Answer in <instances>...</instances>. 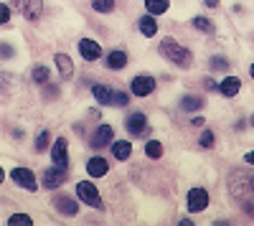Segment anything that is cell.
<instances>
[{
    "instance_id": "8fae6325",
    "label": "cell",
    "mask_w": 254,
    "mask_h": 226,
    "mask_svg": "<svg viewBox=\"0 0 254 226\" xmlns=\"http://www.w3.org/2000/svg\"><path fill=\"white\" fill-rule=\"evenodd\" d=\"M79 54H81V58H87V61H97L102 56V46L97 44V41H92V38H81L79 41Z\"/></svg>"
},
{
    "instance_id": "8d00e7d4",
    "label": "cell",
    "mask_w": 254,
    "mask_h": 226,
    "mask_svg": "<svg viewBox=\"0 0 254 226\" xmlns=\"http://www.w3.org/2000/svg\"><path fill=\"white\" fill-rule=\"evenodd\" d=\"M249 191H252V196H254V178H249Z\"/></svg>"
},
{
    "instance_id": "3957f363",
    "label": "cell",
    "mask_w": 254,
    "mask_h": 226,
    "mask_svg": "<svg viewBox=\"0 0 254 226\" xmlns=\"http://www.w3.org/2000/svg\"><path fill=\"white\" fill-rule=\"evenodd\" d=\"M125 127H127V132L135 135V137H140V135H147V132H150V127H147V117H145L142 112H132V114H127V119H125Z\"/></svg>"
},
{
    "instance_id": "2e32d148",
    "label": "cell",
    "mask_w": 254,
    "mask_h": 226,
    "mask_svg": "<svg viewBox=\"0 0 254 226\" xmlns=\"http://www.w3.org/2000/svg\"><path fill=\"white\" fill-rule=\"evenodd\" d=\"M130 153H132V145H130L127 140L112 142V155H115L117 160H127V158H130Z\"/></svg>"
},
{
    "instance_id": "1f68e13d",
    "label": "cell",
    "mask_w": 254,
    "mask_h": 226,
    "mask_svg": "<svg viewBox=\"0 0 254 226\" xmlns=\"http://www.w3.org/2000/svg\"><path fill=\"white\" fill-rule=\"evenodd\" d=\"M0 20H3V23H8V20H10V8L8 5H0Z\"/></svg>"
},
{
    "instance_id": "d4e9b609",
    "label": "cell",
    "mask_w": 254,
    "mask_h": 226,
    "mask_svg": "<svg viewBox=\"0 0 254 226\" xmlns=\"http://www.w3.org/2000/svg\"><path fill=\"white\" fill-rule=\"evenodd\" d=\"M49 142H51V135H49V130H41V132H38V137H36V153L46 150V148H49Z\"/></svg>"
},
{
    "instance_id": "83f0119b",
    "label": "cell",
    "mask_w": 254,
    "mask_h": 226,
    "mask_svg": "<svg viewBox=\"0 0 254 226\" xmlns=\"http://www.w3.org/2000/svg\"><path fill=\"white\" fill-rule=\"evenodd\" d=\"M33 81H36V84H46V81H49V69L46 66H36L33 69Z\"/></svg>"
},
{
    "instance_id": "6da1fadb",
    "label": "cell",
    "mask_w": 254,
    "mask_h": 226,
    "mask_svg": "<svg viewBox=\"0 0 254 226\" xmlns=\"http://www.w3.org/2000/svg\"><path fill=\"white\" fill-rule=\"evenodd\" d=\"M160 54L171 61V64L181 66V69H188L190 61H193V56H190V51L186 46H181L176 38H163L160 41Z\"/></svg>"
},
{
    "instance_id": "cb8c5ba5",
    "label": "cell",
    "mask_w": 254,
    "mask_h": 226,
    "mask_svg": "<svg viewBox=\"0 0 254 226\" xmlns=\"http://www.w3.org/2000/svg\"><path fill=\"white\" fill-rule=\"evenodd\" d=\"M145 153H147V158L158 160V158L163 155V145H160L158 140H150V142H147V145H145Z\"/></svg>"
},
{
    "instance_id": "836d02e7",
    "label": "cell",
    "mask_w": 254,
    "mask_h": 226,
    "mask_svg": "<svg viewBox=\"0 0 254 226\" xmlns=\"http://www.w3.org/2000/svg\"><path fill=\"white\" fill-rule=\"evenodd\" d=\"M203 84H206V87H208L211 92H219V84H216V81H211V79H206Z\"/></svg>"
},
{
    "instance_id": "ba28073f",
    "label": "cell",
    "mask_w": 254,
    "mask_h": 226,
    "mask_svg": "<svg viewBox=\"0 0 254 226\" xmlns=\"http://www.w3.org/2000/svg\"><path fill=\"white\" fill-rule=\"evenodd\" d=\"M155 89V79L153 76H147V74H140L132 79V94L135 97H147Z\"/></svg>"
},
{
    "instance_id": "e575fe53",
    "label": "cell",
    "mask_w": 254,
    "mask_h": 226,
    "mask_svg": "<svg viewBox=\"0 0 254 226\" xmlns=\"http://www.w3.org/2000/svg\"><path fill=\"white\" fill-rule=\"evenodd\" d=\"M247 163H249V166H254V150L247 153Z\"/></svg>"
},
{
    "instance_id": "484cf974",
    "label": "cell",
    "mask_w": 254,
    "mask_h": 226,
    "mask_svg": "<svg viewBox=\"0 0 254 226\" xmlns=\"http://www.w3.org/2000/svg\"><path fill=\"white\" fill-rule=\"evenodd\" d=\"M92 8H94L97 13H112V10H115V0H94Z\"/></svg>"
},
{
    "instance_id": "4dcf8cb0",
    "label": "cell",
    "mask_w": 254,
    "mask_h": 226,
    "mask_svg": "<svg viewBox=\"0 0 254 226\" xmlns=\"http://www.w3.org/2000/svg\"><path fill=\"white\" fill-rule=\"evenodd\" d=\"M127 99H130V97H127V94H122V92H115V105L125 107V105H127Z\"/></svg>"
},
{
    "instance_id": "52a82bcc",
    "label": "cell",
    "mask_w": 254,
    "mask_h": 226,
    "mask_svg": "<svg viewBox=\"0 0 254 226\" xmlns=\"http://www.w3.org/2000/svg\"><path fill=\"white\" fill-rule=\"evenodd\" d=\"M10 178L18 183L20 188H26V191H36V175H33V170H28V168H13Z\"/></svg>"
},
{
    "instance_id": "30bf717a",
    "label": "cell",
    "mask_w": 254,
    "mask_h": 226,
    "mask_svg": "<svg viewBox=\"0 0 254 226\" xmlns=\"http://www.w3.org/2000/svg\"><path fill=\"white\" fill-rule=\"evenodd\" d=\"M54 206H56V211H61L64 216H74V214L79 211L76 198H71V196H66V193H59V196L54 198Z\"/></svg>"
},
{
    "instance_id": "7a4b0ae2",
    "label": "cell",
    "mask_w": 254,
    "mask_h": 226,
    "mask_svg": "<svg viewBox=\"0 0 254 226\" xmlns=\"http://www.w3.org/2000/svg\"><path fill=\"white\" fill-rule=\"evenodd\" d=\"M76 198H81V201L87 203V206H92V209H102L99 191H97L94 183H89V180H81V183H76Z\"/></svg>"
},
{
    "instance_id": "d590c367",
    "label": "cell",
    "mask_w": 254,
    "mask_h": 226,
    "mask_svg": "<svg viewBox=\"0 0 254 226\" xmlns=\"http://www.w3.org/2000/svg\"><path fill=\"white\" fill-rule=\"evenodd\" d=\"M206 5H208V8H216V5H219V0H206Z\"/></svg>"
},
{
    "instance_id": "5b68a950",
    "label": "cell",
    "mask_w": 254,
    "mask_h": 226,
    "mask_svg": "<svg viewBox=\"0 0 254 226\" xmlns=\"http://www.w3.org/2000/svg\"><path fill=\"white\" fill-rule=\"evenodd\" d=\"M15 8L20 10V15L26 20H36L41 15V10H44V3L41 0H15Z\"/></svg>"
},
{
    "instance_id": "e0dca14e",
    "label": "cell",
    "mask_w": 254,
    "mask_h": 226,
    "mask_svg": "<svg viewBox=\"0 0 254 226\" xmlns=\"http://www.w3.org/2000/svg\"><path fill=\"white\" fill-rule=\"evenodd\" d=\"M56 66H59V74H61L64 79H69L71 71H74V64H71V58H69L66 54H56Z\"/></svg>"
},
{
    "instance_id": "4316f807",
    "label": "cell",
    "mask_w": 254,
    "mask_h": 226,
    "mask_svg": "<svg viewBox=\"0 0 254 226\" xmlns=\"http://www.w3.org/2000/svg\"><path fill=\"white\" fill-rule=\"evenodd\" d=\"M8 224H10V226H31V224H33V219H31V216H26V214H13V216L8 219Z\"/></svg>"
},
{
    "instance_id": "f1b7e54d",
    "label": "cell",
    "mask_w": 254,
    "mask_h": 226,
    "mask_svg": "<svg viewBox=\"0 0 254 226\" xmlns=\"http://www.w3.org/2000/svg\"><path fill=\"white\" fill-rule=\"evenodd\" d=\"M211 69H216V71H226L229 69V61L224 56H214L211 58Z\"/></svg>"
},
{
    "instance_id": "f35d334b",
    "label": "cell",
    "mask_w": 254,
    "mask_h": 226,
    "mask_svg": "<svg viewBox=\"0 0 254 226\" xmlns=\"http://www.w3.org/2000/svg\"><path fill=\"white\" fill-rule=\"evenodd\" d=\"M249 122H252V127H254V114H252V119H249Z\"/></svg>"
},
{
    "instance_id": "f546056e",
    "label": "cell",
    "mask_w": 254,
    "mask_h": 226,
    "mask_svg": "<svg viewBox=\"0 0 254 226\" xmlns=\"http://www.w3.org/2000/svg\"><path fill=\"white\" fill-rule=\"evenodd\" d=\"M211 145H214V132H211V130H203V135H201V148L208 150Z\"/></svg>"
},
{
    "instance_id": "277c9868",
    "label": "cell",
    "mask_w": 254,
    "mask_h": 226,
    "mask_svg": "<svg viewBox=\"0 0 254 226\" xmlns=\"http://www.w3.org/2000/svg\"><path fill=\"white\" fill-rule=\"evenodd\" d=\"M206 206H208V193L203 188H190L188 191V211L198 214V211H206Z\"/></svg>"
},
{
    "instance_id": "ac0fdd59",
    "label": "cell",
    "mask_w": 254,
    "mask_h": 226,
    "mask_svg": "<svg viewBox=\"0 0 254 226\" xmlns=\"http://www.w3.org/2000/svg\"><path fill=\"white\" fill-rule=\"evenodd\" d=\"M140 31H142V36H147V38H150V36H155L158 33V23H155V18H153V13L150 15H145V18H140Z\"/></svg>"
},
{
    "instance_id": "d6986e66",
    "label": "cell",
    "mask_w": 254,
    "mask_h": 226,
    "mask_svg": "<svg viewBox=\"0 0 254 226\" xmlns=\"http://www.w3.org/2000/svg\"><path fill=\"white\" fill-rule=\"evenodd\" d=\"M125 64H127V54L120 49L107 56V69H125Z\"/></svg>"
},
{
    "instance_id": "7c38bea8",
    "label": "cell",
    "mask_w": 254,
    "mask_h": 226,
    "mask_svg": "<svg viewBox=\"0 0 254 226\" xmlns=\"http://www.w3.org/2000/svg\"><path fill=\"white\" fill-rule=\"evenodd\" d=\"M51 160L56 166H69V158H66V140L59 137L54 145H51Z\"/></svg>"
},
{
    "instance_id": "44dd1931",
    "label": "cell",
    "mask_w": 254,
    "mask_h": 226,
    "mask_svg": "<svg viewBox=\"0 0 254 226\" xmlns=\"http://www.w3.org/2000/svg\"><path fill=\"white\" fill-rule=\"evenodd\" d=\"M168 0H145V8H147V13H153V15H163L165 10H168Z\"/></svg>"
},
{
    "instance_id": "603a6c76",
    "label": "cell",
    "mask_w": 254,
    "mask_h": 226,
    "mask_svg": "<svg viewBox=\"0 0 254 226\" xmlns=\"http://www.w3.org/2000/svg\"><path fill=\"white\" fill-rule=\"evenodd\" d=\"M193 28H198L201 33H214V23H211L208 18H203V15H196L193 18Z\"/></svg>"
},
{
    "instance_id": "d6a6232c",
    "label": "cell",
    "mask_w": 254,
    "mask_h": 226,
    "mask_svg": "<svg viewBox=\"0 0 254 226\" xmlns=\"http://www.w3.org/2000/svg\"><path fill=\"white\" fill-rule=\"evenodd\" d=\"M3 56H5V58L13 56V46H10V44H3Z\"/></svg>"
},
{
    "instance_id": "9c48e42d",
    "label": "cell",
    "mask_w": 254,
    "mask_h": 226,
    "mask_svg": "<svg viewBox=\"0 0 254 226\" xmlns=\"http://www.w3.org/2000/svg\"><path fill=\"white\" fill-rule=\"evenodd\" d=\"M112 137H115V130H112L110 125H99V127L94 130V135H92L89 142H92L94 150H99V148H104V145H110Z\"/></svg>"
},
{
    "instance_id": "4fadbf2b",
    "label": "cell",
    "mask_w": 254,
    "mask_h": 226,
    "mask_svg": "<svg viewBox=\"0 0 254 226\" xmlns=\"http://www.w3.org/2000/svg\"><path fill=\"white\" fill-rule=\"evenodd\" d=\"M92 94L99 105H115V89H110L107 84H94L92 87Z\"/></svg>"
},
{
    "instance_id": "ffe728a7",
    "label": "cell",
    "mask_w": 254,
    "mask_h": 226,
    "mask_svg": "<svg viewBox=\"0 0 254 226\" xmlns=\"http://www.w3.org/2000/svg\"><path fill=\"white\" fill-rule=\"evenodd\" d=\"M244 191H249V175H231V193L239 196Z\"/></svg>"
},
{
    "instance_id": "74e56055",
    "label": "cell",
    "mask_w": 254,
    "mask_h": 226,
    "mask_svg": "<svg viewBox=\"0 0 254 226\" xmlns=\"http://www.w3.org/2000/svg\"><path fill=\"white\" fill-rule=\"evenodd\" d=\"M249 74H252V79H254V64H252V69H249Z\"/></svg>"
},
{
    "instance_id": "9a60e30c",
    "label": "cell",
    "mask_w": 254,
    "mask_h": 226,
    "mask_svg": "<svg viewBox=\"0 0 254 226\" xmlns=\"http://www.w3.org/2000/svg\"><path fill=\"white\" fill-rule=\"evenodd\" d=\"M239 89H242V81L237 76H226L221 84H219V92L224 97H234V94H239Z\"/></svg>"
},
{
    "instance_id": "8992f818",
    "label": "cell",
    "mask_w": 254,
    "mask_h": 226,
    "mask_svg": "<svg viewBox=\"0 0 254 226\" xmlns=\"http://www.w3.org/2000/svg\"><path fill=\"white\" fill-rule=\"evenodd\" d=\"M64 180H66V166H56L54 163V168H49L44 173V186L46 188H59Z\"/></svg>"
},
{
    "instance_id": "5bb4252c",
    "label": "cell",
    "mask_w": 254,
    "mask_h": 226,
    "mask_svg": "<svg viewBox=\"0 0 254 226\" xmlns=\"http://www.w3.org/2000/svg\"><path fill=\"white\" fill-rule=\"evenodd\" d=\"M107 170H110V166H107V160L104 158H89V163H87V173L92 175V178H102V175H107Z\"/></svg>"
},
{
    "instance_id": "7402d4cb",
    "label": "cell",
    "mask_w": 254,
    "mask_h": 226,
    "mask_svg": "<svg viewBox=\"0 0 254 226\" xmlns=\"http://www.w3.org/2000/svg\"><path fill=\"white\" fill-rule=\"evenodd\" d=\"M201 107H203V99H198V97H183L181 99V110L183 112H196Z\"/></svg>"
}]
</instances>
